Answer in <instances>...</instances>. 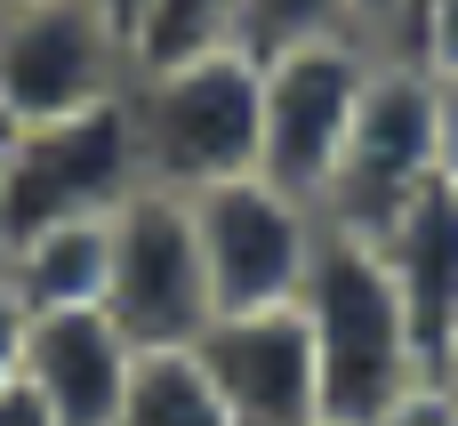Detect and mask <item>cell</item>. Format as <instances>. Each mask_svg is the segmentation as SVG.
<instances>
[{"label":"cell","mask_w":458,"mask_h":426,"mask_svg":"<svg viewBox=\"0 0 458 426\" xmlns=\"http://www.w3.org/2000/svg\"><path fill=\"white\" fill-rule=\"evenodd\" d=\"M298 314H306V338H314V362H322V419L330 426H370L394 395H411L427 379L411 314L394 298V274L370 242L322 226Z\"/></svg>","instance_id":"obj_1"},{"label":"cell","mask_w":458,"mask_h":426,"mask_svg":"<svg viewBox=\"0 0 458 426\" xmlns=\"http://www.w3.org/2000/svg\"><path fill=\"white\" fill-rule=\"evenodd\" d=\"M258 81L266 72L242 40L193 48L169 64H137L129 72V137H137L145 185L201 193L217 177H250L258 169Z\"/></svg>","instance_id":"obj_2"},{"label":"cell","mask_w":458,"mask_h":426,"mask_svg":"<svg viewBox=\"0 0 458 426\" xmlns=\"http://www.w3.org/2000/svg\"><path fill=\"white\" fill-rule=\"evenodd\" d=\"M145 185L137 137H129V89L56 121H16L0 137V242H24L40 226L113 217Z\"/></svg>","instance_id":"obj_3"},{"label":"cell","mask_w":458,"mask_h":426,"mask_svg":"<svg viewBox=\"0 0 458 426\" xmlns=\"http://www.w3.org/2000/svg\"><path fill=\"white\" fill-rule=\"evenodd\" d=\"M427 185H435V64H419L403 48H378V64L362 81V105H354V129H346L338 169H330L314 209H322L330 234L378 242Z\"/></svg>","instance_id":"obj_4"},{"label":"cell","mask_w":458,"mask_h":426,"mask_svg":"<svg viewBox=\"0 0 458 426\" xmlns=\"http://www.w3.org/2000/svg\"><path fill=\"white\" fill-rule=\"evenodd\" d=\"M185 209H193V242H201V274H209L217 314L290 306L306 290V266L322 250V209L306 193L250 169V177H217V185L185 193Z\"/></svg>","instance_id":"obj_5"},{"label":"cell","mask_w":458,"mask_h":426,"mask_svg":"<svg viewBox=\"0 0 458 426\" xmlns=\"http://www.w3.org/2000/svg\"><path fill=\"white\" fill-rule=\"evenodd\" d=\"M113 330L137 354H169L193 346L209 330V274H201V242H193V209L169 185H137L113 209V242H105V298Z\"/></svg>","instance_id":"obj_6"},{"label":"cell","mask_w":458,"mask_h":426,"mask_svg":"<svg viewBox=\"0 0 458 426\" xmlns=\"http://www.w3.org/2000/svg\"><path fill=\"white\" fill-rule=\"evenodd\" d=\"M137 72L129 32L97 0H0V121H56L121 97Z\"/></svg>","instance_id":"obj_7"},{"label":"cell","mask_w":458,"mask_h":426,"mask_svg":"<svg viewBox=\"0 0 458 426\" xmlns=\"http://www.w3.org/2000/svg\"><path fill=\"white\" fill-rule=\"evenodd\" d=\"M378 64V40H306V48H282V56H258V169L306 201H322L330 169H338V145L354 129V105H362V81Z\"/></svg>","instance_id":"obj_8"},{"label":"cell","mask_w":458,"mask_h":426,"mask_svg":"<svg viewBox=\"0 0 458 426\" xmlns=\"http://www.w3.org/2000/svg\"><path fill=\"white\" fill-rule=\"evenodd\" d=\"M193 362L217 387L233 426H322V362H314L298 298L209 314V330L193 338Z\"/></svg>","instance_id":"obj_9"},{"label":"cell","mask_w":458,"mask_h":426,"mask_svg":"<svg viewBox=\"0 0 458 426\" xmlns=\"http://www.w3.org/2000/svg\"><path fill=\"white\" fill-rule=\"evenodd\" d=\"M56 426H113L137 379V346L113 330L105 306H48L24 330V371H16Z\"/></svg>","instance_id":"obj_10"},{"label":"cell","mask_w":458,"mask_h":426,"mask_svg":"<svg viewBox=\"0 0 458 426\" xmlns=\"http://www.w3.org/2000/svg\"><path fill=\"white\" fill-rule=\"evenodd\" d=\"M370 250L394 274V298L411 314V338H419L427 379H451L458 371V185L435 177Z\"/></svg>","instance_id":"obj_11"},{"label":"cell","mask_w":458,"mask_h":426,"mask_svg":"<svg viewBox=\"0 0 458 426\" xmlns=\"http://www.w3.org/2000/svg\"><path fill=\"white\" fill-rule=\"evenodd\" d=\"M105 242H113V217L40 226V234H24V242H0V282L24 298V314L97 306V298H105Z\"/></svg>","instance_id":"obj_12"},{"label":"cell","mask_w":458,"mask_h":426,"mask_svg":"<svg viewBox=\"0 0 458 426\" xmlns=\"http://www.w3.org/2000/svg\"><path fill=\"white\" fill-rule=\"evenodd\" d=\"M113 426H233L217 387L201 379L193 346H169V354H137V379H129V403Z\"/></svg>","instance_id":"obj_13"},{"label":"cell","mask_w":458,"mask_h":426,"mask_svg":"<svg viewBox=\"0 0 458 426\" xmlns=\"http://www.w3.org/2000/svg\"><path fill=\"white\" fill-rule=\"evenodd\" d=\"M370 40L354 0H233V40L250 56H282V48H306V40Z\"/></svg>","instance_id":"obj_14"},{"label":"cell","mask_w":458,"mask_h":426,"mask_svg":"<svg viewBox=\"0 0 458 426\" xmlns=\"http://www.w3.org/2000/svg\"><path fill=\"white\" fill-rule=\"evenodd\" d=\"M225 40H233V0H145L137 64H169V56L225 48Z\"/></svg>","instance_id":"obj_15"},{"label":"cell","mask_w":458,"mask_h":426,"mask_svg":"<svg viewBox=\"0 0 458 426\" xmlns=\"http://www.w3.org/2000/svg\"><path fill=\"white\" fill-rule=\"evenodd\" d=\"M370 426H458V387L451 379H419L411 395H394Z\"/></svg>","instance_id":"obj_16"},{"label":"cell","mask_w":458,"mask_h":426,"mask_svg":"<svg viewBox=\"0 0 458 426\" xmlns=\"http://www.w3.org/2000/svg\"><path fill=\"white\" fill-rule=\"evenodd\" d=\"M403 56H419V64H458V0H427V16L411 24Z\"/></svg>","instance_id":"obj_17"},{"label":"cell","mask_w":458,"mask_h":426,"mask_svg":"<svg viewBox=\"0 0 458 426\" xmlns=\"http://www.w3.org/2000/svg\"><path fill=\"white\" fill-rule=\"evenodd\" d=\"M435 177L458 185V64H435Z\"/></svg>","instance_id":"obj_18"},{"label":"cell","mask_w":458,"mask_h":426,"mask_svg":"<svg viewBox=\"0 0 458 426\" xmlns=\"http://www.w3.org/2000/svg\"><path fill=\"white\" fill-rule=\"evenodd\" d=\"M24 330H32V314H24V298L0 282V387H16V371H24Z\"/></svg>","instance_id":"obj_19"},{"label":"cell","mask_w":458,"mask_h":426,"mask_svg":"<svg viewBox=\"0 0 458 426\" xmlns=\"http://www.w3.org/2000/svg\"><path fill=\"white\" fill-rule=\"evenodd\" d=\"M0 426H56V419H48V403L16 379V387H0Z\"/></svg>","instance_id":"obj_20"},{"label":"cell","mask_w":458,"mask_h":426,"mask_svg":"<svg viewBox=\"0 0 458 426\" xmlns=\"http://www.w3.org/2000/svg\"><path fill=\"white\" fill-rule=\"evenodd\" d=\"M354 16H362V32H370L378 48H394V16H403V0H354Z\"/></svg>","instance_id":"obj_21"},{"label":"cell","mask_w":458,"mask_h":426,"mask_svg":"<svg viewBox=\"0 0 458 426\" xmlns=\"http://www.w3.org/2000/svg\"><path fill=\"white\" fill-rule=\"evenodd\" d=\"M97 8H105L121 32H129V56H137V24H145V0H97Z\"/></svg>","instance_id":"obj_22"},{"label":"cell","mask_w":458,"mask_h":426,"mask_svg":"<svg viewBox=\"0 0 458 426\" xmlns=\"http://www.w3.org/2000/svg\"><path fill=\"white\" fill-rule=\"evenodd\" d=\"M419 16H427V0H403V16H394V48L411 40V24H419Z\"/></svg>","instance_id":"obj_23"},{"label":"cell","mask_w":458,"mask_h":426,"mask_svg":"<svg viewBox=\"0 0 458 426\" xmlns=\"http://www.w3.org/2000/svg\"><path fill=\"white\" fill-rule=\"evenodd\" d=\"M451 387H458V371H451Z\"/></svg>","instance_id":"obj_24"},{"label":"cell","mask_w":458,"mask_h":426,"mask_svg":"<svg viewBox=\"0 0 458 426\" xmlns=\"http://www.w3.org/2000/svg\"><path fill=\"white\" fill-rule=\"evenodd\" d=\"M0 137H8V129H0Z\"/></svg>","instance_id":"obj_25"},{"label":"cell","mask_w":458,"mask_h":426,"mask_svg":"<svg viewBox=\"0 0 458 426\" xmlns=\"http://www.w3.org/2000/svg\"><path fill=\"white\" fill-rule=\"evenodd\" d=\"M322 426H330V419H322Z\"/></svg>","instance_id":"obj_26"}]
</instances>
